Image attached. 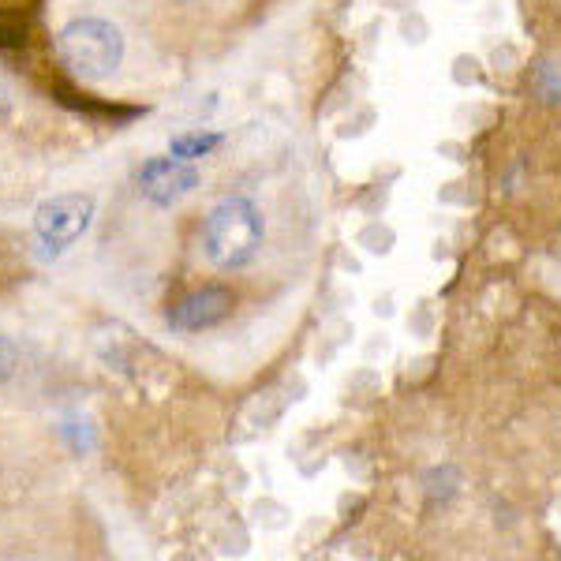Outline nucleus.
Segmentation results:
<instances>
[{
    "label": "nucleus",
    "instance_id": "0eeeda50",
    "mask_svg": "<svg viewBox=\"0 0 561 561\" xmlns=\"http://www.w3.org/2000/svg\"><path fill=\"white\" fill-rule=\"evenodd\" d=\"M356 243L364 251H370V255H378V259H386L389 251L397 248V232H393V225H386V221H367L364 229H359V237H356Z\"/></svg>",
    "mask_w": 561,
    "mask_h": 561
},
{
    "label": "nucleus",
    "instance_id": "f257e3e1",
    "mask_svg": "<svg viewBox=\"0 0 561 561\" xmlns=\"http://www.w3.org/2000/svg\"><path fill=\"white\" fill-rule=\"evenodd\" d=\"M262 214L255 203L248 198H225L217 203L210 217H206L203 243H206V259L217 270H243L248 262H255L262 248Z\"/></svg>",
    "mask_w": 561,
    "mask_h": 561
},
{
    "label": "nucleus",
    "instance_id": "20e7f679",
    "mask_svg": "<svg viewBox=\"0 0 561 561\" xmlns=\"http://www.w3.org/2000/svg\"><path fill=\"white\" fill-rule=\"evenodd\" d=\"M198 187V173L187 161L180 158H150L147 165L139 169V192L150 198L153 206H173L184 195H192Z\"/></svg>",
    "mask_w": 561,
    "mask_h": 561
},
{
    "label": "nucleus",
    "instance_id": "39448f33",
    "mask_svg": "<svg viewBox=\"0 0 561 561\" xmlns=\"http://www.w3.org/2000/svg\"><path fill=\"white\" fill-rule=\"evenodd\" d=\"M232 314V293L225 285H206L198 293L184 296L173 311H169V325L176 333H203L221 325Z\"/></svg>",
    "mask_w": 561,
    "mask_h": 561
},
{
    "label": "nucleus",
    "instance_id": "f3484780",
    "mask_svg": "<svg viewBox=\"0 0 561 561\" xmlns=\"http://www.w3.org/2000/svg\"><path fill=\"white\" fill-rule=\"evenodd\" d=\"M375 314H378V319H389V314H393V296H382V300H375Z\"/></svg>",
    "mask_w": 561,
    "mask_h": 561
},
{
    "label": "nucleus",
    "instance_id": "6e6552de",
    "mask_svg": "<svg viewBox=\"0 0 561 561\" xmlns=\"http://www.w3.org/2000/svg\"><path fill=\"white\" fill-rule=\"evenodd\" d=\"M536 94L547 105H561V57H547L536 68Z\"/></svg>",
    "mask_w": 561,
    "mask_h": 561
},
{
    "label": "nucleus",
    "instance_id": "9b49d317",
    "mask_svg": "<svg viewBox=\"0 0 561 561\" xmlns=\"http://www.w3.org/2000/svg\"><path fill=\"white\" fill-rule=\"evenodd\" d=\"M409 325H412L415 337H431V333H434V307H431V300H423V304L412 307Z\"/></svg>",
    "mask_w": 561,
    "mask_h": 561
},
{
    "label": "nucleus",
    "instance_id": "7ed1b4c3",
    "mask_svg": "<svg viewBox=\"0 0 561 561\" xmlns=\"http://www.w3.org/2000/svg\"><path fill=\"white\" fill-rule=\"evenodd\" d=\"M90 217H94V198L90 195H57L38 206L34 232L49 251H68L90 229Z\"/></svg>",
    "mask_w": 561,
    "mask_h": 561
},
{
    "label": "nucleus",
    "instance_id": "f8f14e48",
    "mask_svg": "<svg viewBox=\"0 0 561 561\" xmlns=\"http://www.w3.org/2000/svg\"><path fill=\"white\" fill-rule=\"evenodd\" d=\"M427 34H431V26H427V20H423L420 12H412V15H404V20H401V38L409 45H423V42H427Z\"/></svg>",
    "mask_w": 561,
    "mask_h": 561
},
{
    "label": "nucleus",
    "instance_id": "f03ea898",
    "mask_svg": "<svg viewBox=\"0 0 561 561\" xmlns=\"http://www.w3.org/2000/svg\"><path fill=\"white\" fill-rule=\"evenodd\" d=\"M57 57L68 71L83 79H105L121 68L124 38L105 20H71L57 34Z\"/></svg>",
    "mask_w": 561,
    "mask_h": 561
},
{
    "label": "nucleus",
    "instance_id": "9d476101",
    "mask_svg": "<svg viewBox=\"0 0 561 561\" xmlns=\"http://www.w3.org/2000/svg\"><path fill=\"white\" fill-rule=\"evenodd\" d=\"M454 83L457 87H476L483 83V65H479L476 57H468V53H460L454 60Z\"/></svg>",
    "mask_w": 561,
    "mask_h": 561
},
{
    "label": "nucleus",
    "instance_id": "2eb2a0df",
    "mask_svg": "<svg viewBox=\"0 0 561 561\" xmlns=\"http://www.w3.org/2000/svg\"><path fill=\"white\" fill-rule=\"evenodd\" d=\"M12 105H15V87H12V76L0 65V121L12 113Z\"/></svg>",
    "mask_w": 561,
    "mask_h": 561
},
{
    "label": "nucleus",
    "instance_id": "ddd939ff",
    "mask_svg": "<svg viewBox=\"0 0 561 561\" xmlns=\"http://www.w3.org/2000/svg\"><path fill=\"white\" fill-rule=\"evenodd\" d=\"M26 42V23L20 20V15H0V45H8V49H15V45Z\"/></svg>",
    "mask_w": 561,
    "mask_h": 561
},
{
    "label": "nucleus",
    "instance_id": "423d86ee",
    "mask_svg": "<svg viewBox=\"0 0 561 561\" xmlns=\"http://www.w3.org/2000/svg\"><path fill=\"white\" fill-rule=\"evenodd\" d=\"M217 142H221V135H214V131H187V135H176V139L169 142V153L180 161H195V158H206Z\"/></svg>",
    "mask_w": 561,
    "mask_h": 561
},
{
    "label": "nucleus",
    "instance_id": "1a4fd4ad",
    "mask_svg": "<svg viewBox=\"0 0 561 561\" xmlns=\"http://www.w3.org/2000/svg\"><path fill=\"white\" fill-rule=\"evenodd\" d=\"M457 486H460V472L454 465H442V468H434V472L427 476V491H431V497H454L457 494Z\"/></svg>",
    "mask_w": 561,
    "mask_h": 561
},
{
    "label": "nucleus",
    "instance_id": "a211bd4d",
    "mask_svg": "<svg viewBox=\"0 0 561 561\" xmlns=\"http://www.w3.org/2000/svg\"><path fill=\"white\" fill-rule=\"evenodd\" d=\"M184 4H187V0H184Z\"/></svg>",
    "mask_w": 561,
    "mask_h": 561
},
{
    "label": "nucleus",
    "instance_id": "dca6fc26",
    "mask_svg": "<svg viewBox=\"0 0 561 561\" xmlns=\"http://www.w3.org/2000/svg\"><path fill=\"white\" fill-rule=\"evenodd\" d=\"M460 187H465V184H460V180H449V184H442V192H438V198H442V203H454V206H465V203H468V195H465V192H460Z\"/></svg>",
    "mask_w": 561,
    "mask_h": 561
},
{
    "label": "nucleus",
    "instance_id": "4468645a",
    "mask_svg": "<svg viewBox=\"0 0 561 561\" xmlns=\"http://www.w3.org/2000/svg\"><path fill=\"white\" fill-rule=\"evenodd\" d=\"M15 364H20V352H15L12 341L0 333V382H8V378L15 375Z\"/></svg>",
    "mask_w": 561,
    "mask_h": 561
}]
</instances>
